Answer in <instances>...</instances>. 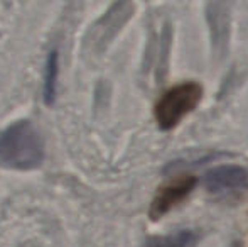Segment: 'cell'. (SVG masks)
I'll return each mask as SVG.
<instances>
[{"instance_id": "cell-1", "label": "cell", "mask_w": 248, "mask_h": 247, "mask_svg": "<svg viewBox=\"0 0 248 247\" xmlns=\"http://www.w3.org/2000/svg\"><path fill=\"white\" fill-rule=\"evenodd\" d=\"M44 159L39 132L27 120L10 125L0 134V165L16 169H32Z\"/></svg>"}, {"instance_id": "cell-2", "label": "cell", "mask_w": 248, "mask_h": 247, "mask_svg": "<svg viewBox=\"0 0 248 247\" xmlns=\"http://www.w3.org/2000/svg\"><path fill=\"white\" fill-rule=\"evenodd\" d=\"M202 88L194 82L181 83L166 92L155 105V120L162 131L174 129L201 102Z\"/></svg>"}, {"instance_id": "cell-3", "label": "cell", "mask_w": 248, "mask_h": 247, "mask_svg": "<svg viewBox=\"0 0 248 247\" xmlns=\"http://www.w3.org/2000/svg\"><path fill=\"white\" fill-rule=\"evenodd\" d=\"M204 188L215 195H232L248 190V169L235 165H225L209 169L202 178Z\"/></svg>"}, {"instance_id": "cell-4", "label": "cell", "mask_w": 248, "mask_h": 247, "mask_svg": "<svg viewBox=\"0 0 248 247\" xmlns=\"http://www.w3.org/2000/svg\"><path fill=\"white\" fill-rule=\"evenodd\" d=\"M209 33H211L213 51L216 56H225L230 39V16L225 3H208L206 7Z\"/></svg>"}, {"instance_id": "cell-5", "label": "cell", "mask_w": 248, "mask_h": 247, "mask_svg": "<svg viewBox=\"0 0 248 247\" xmlns=\"http://www.w3.org/2000/svg\"><path fill=\"white\" fill-rule=\"evenodd\" d=\"M196 185V180L187 176V178H183L181 181H176L172 185L162 188V190L157 193V197L154 198L152 205H150V218L152 220H157L160 218L164 214L170 210L172 207H176L179 201H183L184 198L187 197L191 190Z\"/></svg>"}, {"instance_id": "cell-6", "label": "cell", "mask_w": 248, "mask_h": 247, "mask_svg": "<svg viewBox=\"0 0 248 247\" xmlns=\"http://www.w3.org/2000/svg\"><path fill=\"white\" fill-rule=\"evenodd\" d=\"M198 232L183 229L169 235H155L145 241L144 247H193L198 242Z\"/></svg>"}, {"instance_id": "cell-7", "label": "cell", "mask_w": 248, "mask_h": 247, "mask_svg": "<svg viewBox=\"0 0 248 247\" xmlns=\"http://www.w3.org/2000/svg\"><path fill=\"white\" fill-rule=\"evenodd\" d=\"M56 83H58V53L52 51L47 56L46 76H44V100H46V103H52V100H54Z\"/></svg>"}, {"instance_id": "cell-8", "label": "cell", "mask_w": 248, "mask_h": 247, "mask_svg": "<svg viewBox=\"0 0 248 247\" xmlns=\"http://www.w3.org/2000/svg\"><path fill=\"white\" fill-rule=\"evenodd\" d=\"M232 247H242V244H240V242H233Z\"/></svg>"}]
</instances>
